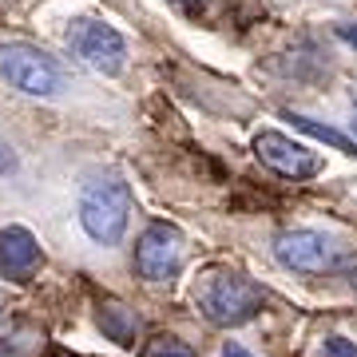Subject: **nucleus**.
<instances>
[{"label": "nucleus", "mask_w": 357, "mask_h": 357, "mask_svg": "<svg viewBox=\"0 0 357 357\" xmlns=\"http://www.w3.org/2000/svg\"><path fill=\"white\" fill-rule=\"evenodd\" d=\"M255 155L270 167V171H278V175H286V178H314L321 171L318 151H310L306 143L290 139V135H282V131H258Z\"/></svg>", "instance_id": "0eeeda50"}, {"label": "nucleus", "mask_w": 357, "mask_h": 357, "mask_svg": "<svg viewBox=\"0 0 357 357\" xmlns=\"http://www.w3.org/2000/svg\"><path fill=\"white\" fill-rule=\"evenodd\" d=\"M131 218V187L123 178H91L79 191V222L100 246H115Z\"/></svg>", "instance_id": "f03ea898"}, {"label": "nucleus", "mask_w": 357, "mask_h": 357, "mask_svg": "<svg viewBox=\"0 0 357 357\" xmlns=\"http://www.w3.org/2000/svg\"><path fill=\"white\" fill-rule=\"evenodd\" d=\"M321 357H357V342H349V337H326L321 342Z\"/></svg>", "instance_id": "f8f14e48"}, {"label": "nucleus", "mask_w": 357, "mask_h": 357, "mask_svg": "<svg viewBox=\"0 0 357 357\" xmlns=\"http://www.w3.org/2000/svg\"><path fill=\"white\" fill-rule=\"evenodd\" d=\"M274 258L298 274H326L337 266V246L321 230H286L274 243Z\"/></svg>", "instance_id": "423d86ee"}, {"label": "nucleus", "mask_w": 357, "mask_h": 357, "mask_svg": "<svg viewBox=\"0 0 357 357\" xmlns=\"http://www.w3.org/2000/svg\"><path fill=\"white\" fill-rule=\"evenodd\" d=\"M337 36H342L345 44H357V24H337Z\"/></svg>", "instance_id": "2eb2a0df"}, {"label": "nucleus", "mask_w": 357, "mask_h": 357, "mask_svg": "<svg viewBox=\"0 0 357 357\" xmlns=\"http://www.w3.org/2000/svg\"><path fill=\"white\" fill-rule=\"evenodd\" d=\"M298 131H306V135H314V139H321V143H333L337 151H345V155H357V143H349L342 135V131H333V128H326V123H318V119H310V115H286Z\"/></svg>", "instance_id": "9d476101"}, {"label": "nucleus", "mask_w": 357, "mask_h": 357, "mask_svg": "<svg viewBox=\"0 0 357 357\" xmlns=\"http://www.w3.org/2000/svg\"><path fill=\"white\" fill-rule=\"evenodd\" d=\"M40 270V243L28 227H4L0 230V278L28 282Z\"/></svg>", "instance_id": "6e6552de"}, {"label": "nucleus", "mask_w": 357, "mask_h": 357, "mask_svg": "<svg viewBox=\"0 0 357 357\" xmlns=\"http://www.w3.org/2000/svg\"><path fill=\"white\" fill-rule=\"evenodd\" d=\"M100 330L119 345H131L135 342V333H139V318H135V310L119 306V302H107L100 310Z\"/></svg>", "instance_id": "1a4fd4ad"}, {"label": "nucleus", "mask_w": 357, "mask_h": 357, "mask_svg": "<svg viewBox=\"0 0 357 357\" xmlns=\"http://www.w3.org/2000/svg\"><path fill=\"white\" fill-rule=\"evenodd\" d=\"M68 48H72V56L79 64H88L100 76H119L123 64H128L123 36L112 24H100V20H76L68 28Z\"/></svg>", "instance_id": "20e7f679"}, {"label": "nucleus", "mask_w": 357, "mask_h": 357, "mask_svg": "<svg viewBox=\"0 0 357 357\" xmlns=\"http://www.w3.org/2000/svg\"><path fill=\"white\" fill-rule=\"evenodd\" d=\"M183 258H187V238H183L178 227H171V222H151V227L143 230L139 246H135V270H139V278H147V282L178 278Z\"/></svg>", "instance_id": "39448f33"}, {"label": "nucleus", "mask_w": 357, "mask_h": 357, "mask_svg": "<svg viewBox=\"0 0 357 357\" xmlns=\"http://www.w3.org/2000/svg\"><path fill=\"white\" fill-rule=\"evenodd\" d=\"M0 76L8 79L16 91L40 96V100H52V96H60L68 88L64 68L56 64L52 56H44L40 48L24 44V40L0 44Z\"/></svg>", "instance_id": "7ed1b4c3"}, {"label": "nucleus", "mask_w": 357, "mask_h": 357, "mask_svg": "<svg viewBox=\"0 0 357 357\" xmlns=\"http://www.w3.org/2000/svg\"><path fill=\"white\" fill-rule=\"evenodd\" d=\"M13 163H16V155H13V147L0 139V171H13Z\"/></svg>", "instance_id": "ddd939ff"}, {"label": "nucleus", "mask_w": 357, "mask_h": 357, "mask_svg": "<svg viewBox=\"0 0 357 357\" xmlns=\"http://www.w3.org/2000/svg\"><path fill=\"white\" fill-rule=\"evenodd\" d=\"M195 302L203 310V318L215 321V326H243V321H250L262 310L266 294H262L258 282H250L238 270H211L199 282Z\"/></svg>", "instance_id": "f257e3e1"}, {"label": "nucleus", "mask_w": 357, "mask_h": 357, "mask_svg": "<svg viewBox=\"0 0 357 357\" xmlns=\"http://www.w3.org/2000/svg\"><path fill=\"white\" fill-rule=\"evenodd\" d=\"M143 357H195L191 345H183L178 337H151V342L143 345Z\"/></svg>", "instance_id": "9b49d317"}, {"label": "nucleus", "mask_w": 357, "mask_h": 357, "mask_svg": "<svg viewBox=\"0 0 357 357\" xmlns=\"http://www.w3.org/2000/svg\"><path fill=\"white\" fill-rule=\"evenodd\" d=\"M178 4H195V0H178Z\"/></svg>", "instance_id": "dca6fc26"}, {"label": "nucleus", "mask_w": 357, "mask_h": 357, "mask_svg": "<svg viewBox=\"0 0 357 357\" xmlns=\"http://www.w3.org/2000/svg\"><path fill=\"white\" fill-rule=\"evenodd\" d=\"M0 321H4V306H0Z\"/></svg>", "instance_id": "f3484780"}, {"label": "nucleus", "mask_w": 357, "mask_h": 357, "mask_svg": "<svg viewBox=\"0 0 357 357\" xmlns=\"http://www.w3.org/2000/svg\"><path fill=\"white\" fill-rule=\"evenodd\" d=\"M354 135H357V119H354Z\"/></svg>", "instance_id": "a211bd4d"}, {"label": "nucleus", "mask_w": 357, "mask_h": 357, "mask_svg": "<svg viewBox=\"0 0 357 357\" xmlns=\"http://www.w3.org/2000/svg\"><path fill=\"white\" fill-rule=\"evenodd\" d=\"M222 357H255V354H250V349H243L238 342H227V345H222Z\"/></svg>", "instance_id": "4468645a"}]
</instances>
